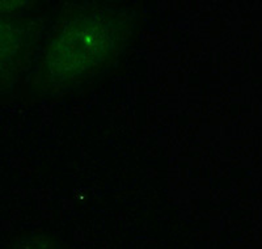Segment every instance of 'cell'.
<instances>
[{"label": "cell", "instance_id": "cell-1", "mask_svg": "<svg viewBox=\"0 0 262 249\" xmlns=\"http://www.w3.org/2000/svg\"><path fill=\"white\" fill-rule=\"evenodd\" d=\"M138 30V15L122 4L66 7L33 66V93L37 97H57L96 80L121 60Z\"/></svg>", "mask_w": 262, "mask_h": 249}, {"label": "cell", "instance_id": "cell-2", "mask_svg": "<svg viewBox=\"0 0 262 249\" xmlns=\"http://www.w3.org/2000/svg\"><path fill=\"white\" fill-rule=\"evenodd\" d=\"M46 24L41 13L0 12V95L13 89L34 66Z\"/></svg>", "mask_w": 262, "mask_h": 249}, {"label": "cell", "instance_id": "cell-3", "mask_svg": "<svg viewBox=\"0 0 262 249\" xmlns=\"http://www.w3.org/2000/svg\"><path fill=\"white\" fill-rule=\"evenodd\" d=\"M28 249H62L57 243L50 239H36L28 245Z\"/></svg>", "mask_w": 262, "mask_h": 249}]
</instances>
